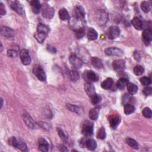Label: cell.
<instances>
[{
	"label": "cell",
	"mask_w": 152,
	"mask_h": 152,
	"mask_svg": "<svg viewBox=\"0 0 152 152\" xmlns=\"http://www.w3.org/2000/svg\"><path fill=\"white\" fill-rule=\"evenodd\" d=\"M8 142L9 145L15 147L21 151H27V146L26 144L20 140H17L15 137H11L9 138L8 140Z\"/></svg>",
	"instance_id": "6da1fadb"
},
{
	"label": "cell",
	"mask_w": 152,
	"mask_h": 152,
	"mask_svg": "<svg viewBox=\"0 0 152 152\" xmlns=\"http://www.w3.org/2000/svg\"><path fill=\"white\" fill-rule=\"evenodd\" d=\"M95 20L98 25L103 26L106 24L108 19L107 14L103 10H97L95 12Z\"/></svg>",
	"instance_id": "7a4b0ae2"
},
{
	"label": "cell",
	"mask_w": 152,
	"mask_h": 152,
	"mask_svg": "<svg viewBox=\"0 0 152 152\" xmlns=\"http://www.w3.org/2000/svg\"><path fill=\"white\" fill-rule=\"evenodd\" d=\"M42 15L43 17L47 19H52L55 14V10L49 4H43L42 6Z\"/></svg>",
	"instance_id": "3957f363"
},
{
	"label": "cell",
	"mask_w": 152,
	"mask_h": 152,
	"mask_svg": "<svg viewBox=\"0 0 152 152\" xmlns=\"http://www.w3.org/2000/svg\"><path fill=\"white\" fill-rule=\"evenodd\" d=\"M33 73L40 81H45L46 80V74L40 65H35L33 68Z\"/></svg>",
	"instance_id": "277c9868"
},
{
	"label": "cell",
	"mask_w": 152,
	"mask_h": 152,
	"mask_svg": "<svg viewBox=\"0 0 152 152\" xmlns=\"http://www.w3.org/2000/svg\"><path fill=\"white\" fill-rule=\"evenodd\" d=\"M94 124L90 121H86L82 126V134L85 136H91L93 133Z\"/></svg>",
	"instance_id": "5b68a950"
},
{
	"label": "cell",
	"mask_w": 152,
	"mask_h": 152,
	"mask_svg": "<svg viewBox=\"0 0 152 152\" xmlns=\"http://www.w3.org/2000/svg\"><path fill=\"white\" fill-rule=\"evenodd\" d=\"M20 57L21 61V62L24 65H28L30 64L31 59L29 53V52L27 49H23L20 52Z\"/></svg>",
	"instance_id": "8992f818"
},
{
	"label": "cell",
	"mask_w": 152,
	"mask_h": 152,
	"mask_svg": "<svg viewBox=\"0 0 152 152\" xmlns=\"http://www.w3.org/2000/svg\"><path fill=\"white\" fill-rule=\"evenodd\" d=\"M108 121L110 126L113 129H115L120 123L121 118L118 113H113L109 116Z\"/></svg>",
	"instance_id": "52a82bcc"
},
{
	"label": "cell",
	"mask_w": 152,
	"mask_h": 152,
	"mask_svg": "<svg viewBox=\"0 0 152 152\" xmlns=\"http://www.w3.org/2000/svg\"><path fill=\"white\" fill-rule=\"evenodd\" d=\"M104 53L108 56H121L124 55V52L119 48L116 47H110L104 49Z\"/></svg>",
	"instance_id": "ba28073f"
},
{
	"label": "cell",
	"mask_w": 152,
	"mask_h": 152,
	"mask_svg": "<svg viewBox=\"0 0 152 152\" xmlns=\"http://www.w3.org/2000/svg\"><path fill=\"white\" fill-rule=\"evenodd\" d=\"M73 14H74V18L81 21H84L85 18L86 12L83 7L80 5H77L74 9Z\"/></svg>",
	"instance_id": "9c48e42d"
},
{
	"label": "cell",
	"mask_w": 152,
	"mask_h": 152,
	"mask_svg": "<svg viewBox=\"0 0 152 152\" xmlns=\"http://www.w3.org/2000/svg\"><path fill=\"white\" fill-rule=\"evenodd\" d=\"M120 34V29L118 26H112L107 31V36L109 39L113 40L117 38Z\"/></svg>",
	"instance_id": "30bf717a"
},
{
	"label": "cell",
	"mask_w": 152,
	"mask_h": 152,
	"mask_svg": "<svg viewBox=\"0 0 152 152\" xmlns=\"http://www.w3.org/2000/svg\"><path fill=\"white\" fill-rule=\"evenodd\" d=\"M69 61L72 66L76 69L80 68L83 65L82 60L77 56L75 54H72L69 57Z\"/></svg>",
	"instance_id": "8fae6325"
},
{
	"label": "cell",
	"mask_w": 152,
	"mask_h": 152,
	"mask_svg": "<svg viewBox=\"0 0 152 152\" xmlns=\"http://www.w3.org/2000/svg\"><path fill=\"white\" fill-rule=\"evenodd\" d=\"M84 77L88 83L96 82L99 80V77L97 74L92 70H88L84 72Z\"/></svg>",
	"instance_id": "7c38bea8"
},
{
	"label": "cell",
	"mask_w": 152,
	"mask_h": 152,
	"mask_svg": "<svg viewBox=\"0 0 152 152\" xmlns=\"http://www.w3.org/2000/svg\"><path fill=\"white\" fill-rule=\"evenodd\" d=\"M10 5L11 8L15 11L19 15H23L24 13L23 8L20 4V2L18 1H10Z\"/></svg>",
	"instance_id": "4fadbf2b"
},
{
	"label": "cell",
	"mask_w": 152,
	"mask_h": 152,
	"mask_svg": "<svg viewBox=\"0 0 152 152\" xmlns=\"http://www.w3.org/2000/svg\"><path fill=\"white\" fill-rule=\"evenodd\" d=\"M142 39L146 45L150 44L152 40V31L151 28H148L144 30L142 34Z\"/></svg>",
	"instance_id": "5bb4252c"
},
{
	"label": "cell",
	"mask_w": 152,
	"mask_h": 152,
	"mask_svg": "<svg viewBox=\"0 0 152 152\" xmlns=\"http://www.w3.org/2000/svg\"><path fill=\"white\" fill-rule=\"evenodd\" d=\"M125 61L124 59H116L112 62L113 69L116 71H123L125 68Z\"/></svg>",
	"instance_id": "9a60e30c"
},
{
	"label": "cell",
	"mask_w": 152,
	"mask_h": 152,
	"mask_svg": "<svg viewBox=\"0 0 152 152\" xmlns=\"http://www.w3.org/2000/svg\"><path fill=\"white\" fill-rule=\"evenodd\" d=\"M1 34L4 37L7 39L13 38L14 37V31L11 28L8 27L2 26L1 28Z\"/></svg>",
	"instance_id": "2e32d148"
},
{
	"label": "cell",
	"mask_w": 152,
	"mask_h": 152,
	"mask_svg": "<svg viewBox=\"0 0 152 152\" xmlns=\"http://www.w3.org/2000/svg\"><path fill=\"white\" fill-rule=\"evenodd\" d=\"M100 109V106H96L94 107L91 109L88 112V117L90 118V119L93 121H96L99 117Z\"/></svg>",
	"instance_id": "e0dca14e"
},
{
	"label": "cell",
	"mask_w": 152,
	"mask_h": 152,
	"mask_svg": "<svg viewBox=\"0 0 152 152\" xmlns=\"http://www.w3.org/2000/svg\"><path fill=\"white\" fill-rule=\"evenodd\" d=\"M84 21H81L80 20H78L74 17H73L72 19L71 18V20H69V24L71 27V28H72L73 30H76L79 28L83 27V26H82V23Z\"/></svg>",
	"instance_id": "ac0fdd59"
},
{
	"label": "cell",
	"mask_w": 152,
	"mask_h": 152,
	"mask_svg": "<svg viewBox=\"0 0 152 152\" xmlns=\"http://www.w3.org/2000/svg\"><path fill=\"white\" fill-rule=\"evenodd\" d=\"M30 3L32 11L34 14L39 13L42 10V6L40 1L38 0H33L30 1Z\"/></svg>",
	"instance_id": "d6986e66"
},
{
	"label": "cell",
	"mask_w": 152,
	"mask_h": 152,
	"mask_svg": "<svg viewBox=\"0 0 152 152\" xmlns=\"http://www.w3.org/2000/svg\"><path fill=\"white\" fill-rule=\"evenodd\" d=\"M38 145L39 150L43 152H47L49 150L48 142L44 138H40L38 140Z\"/></svg>",
	"instance_id": "ffe728a7"
},
{
	"label": "cell",
	"mask_w": 152,
	"mask_h": 152,
	"mask_svg": "<svg viewBox=\"0 0 152 152\" xmlns=\"http://www.w3.org/2000/svg\"><path fill=\"white\" fill-rule=\"evenodd\" d=\"M84 89L87 95L90 97H91L93 95L96 93L95 91V87L91 83L87 82L84 85Z\"/></svg>",
	"instance_id": "44dd1931"
},
{
	"label": "cell",
	"mask_w": 152,
	"mask_h": 152,
	"mask_svg": "<svg viewBox=\"0 0 152 152\" xmlns=\"http://www.w3.org/2000/svg\"><path fill=\"white\" fill-rule=\"evenodd\" d=\"M131 24L137 30H141L143 27V23L141 19L137 17H135L131 20Z\"/></svg>",
	"instance_id": "7402d4cb"
},
{
	"label": "cell",
	"mask_w": 152,
	"mask_h": 152,
	"mask_svg": "<svg viewBox=\"0 0 152 152\" xmlns=\"http://www.w3.org/2000/svg\"><path fill=\"white\" fill-rule=\"evenodd\" d=\"M24 122L26 123V124L27 125V126L31 128V129H33L35 126V122L33 120V119L28 114H25L24 115Z\"/></svg>",
	"instance_id": "603a6c76"
},
{
	"label": "cell",
	"mask_w": 152,
	"mask_h": 152,
	"mask_svg": "<svg viewBox=\"0 0 152 152\" xmlns=\"http://www.w3.org/2000/svg\"><path fill=\"white\" fill-rule=\"evenodd\" d=\"M113 84V81L112 78L108 77L102 81V83H101V87L104 90H109L112 87Z\"/></svg>",
	"instance_id": "cb8c5ba5"
},
{
	"label": "cell",
	"mask_w": 152,
	"mask_h": 152,
	"mask_svg": "<svg viewBox=\"0 0 152 152\" xmlns=\"http://www.w3.org/2000/svg\"><path fill=\"white\" fill-rule=\"evenodd\" d=\"M66 107L68 109V110H69V111L76 113L77 114H80V113L81 114L83 112V109H81V107H79V106L74 105V104L68 103V104H66Z\"/></svg>",
	"instance_id": "d4e9b609"
},
{
	"label": "cell",
	"mask_w": 152,
	"mask_h": 152,
	"mask_svg": "<svg viewBox=\"0 0 152 152\" xmlns=\"http://www.w3.org/2000/svg\"><path fill=\"white\" fill-rule=\"evenodd\" d=\"M19 52V48L17 46H14L11 47L7 50V55L11 58L16 57Z\"/></svg>",
	"instance_id": "484cf974"
},
{
	"label": "cell",
	"mask_w": 152,
	"mask_h": 152,
	"mask_svg": "<svg viewBox=\"0 0 152 152\" xmlns=\"http://www.w3.org/2000/svg\"><path fill=\"white\" fill-rule=\"evenodd\" d=\"M98 37V33L97 31L92 27L88 28L87 31V38L90 40H94Z\"/></svg>",
	"instance_id": "4316f807"
},
{
	"label": "cell",
	"mask_w": 152,
	"mask_h": 152,
	"mask_svg": "<svg viewBox=\"0 0 152 152\" xmlns=\"http://www.w3.org/2000/svg\"><path fill=\"white\" fill-rule=\"evenodd\" d=\"M91 63L96 69H100L103 67L102 61L97 57H92L91 59Z\"/></svg>",
	"instance_id": "83f0119b"
},
{
	"label": "cell",
	"mask_w": 152,
	"mask_h": 152,
	"mask_svg": "<svg viewBox=\"0 0 152 152\" xmlns=\"http://www.w3.org/2000/svg\"><path fill=\"white\" fill-rule=\"evenodd\" d=\"M85 145L89 150H94L97 147V143L94 140L90 138L86 141Z\"/></svg>",
	"instance_id": "f1b7e54d"
},
{
	"label": "cell",
	"mask_w": 152,
	"mask_h": 152,
	"mask_svg": "<svg viewBox=\"0 0 152 152\" xmlns=\"http://www.w3.org/2000/svg\"><path fill=\"white\" fill-rule=\"evenodd\" d=\"M128 83L129 82H128V78L125 77H121L117 81L116 86L119 89L122 90L126 86Z\"/></svg>",
	"instance_id": "f546056e"
},
{
	"label": "cell",
	"mask_w": 152,
	"mask_h": 152,
	"mask_svg": "<svg viewBox=\"0 0 152 152\" xmlns=\"http://www.w3.org/2000/svg\"><path fill=\"white\" fill-rule=\"evenodd\" d=\"M47 36H48V34H46V33L39 32V31H37L34 34V38L40 43H42L44 42V40H45Z\"/></svg>",
	"instance_id": "4dcf8cb0"
},
{
	"label": "cell",
	"mask_w": 152,
	"mask_h": 152,
	"mask_svg": "<svg viewBox=\"0 0 152 152\" xmlns=\"http://www.w3.org/2000/svg\"><path fill=\"white\" fill-rule=\"evenodd\" d=\"M126 87L128 93L131 95L135 94L138 91V87L134 83H128L126 85Z\"/></svg>",
	"instance_id": "1f68e13d"
},
{
	"label": "cell",
	"mask_w": 152,
	"mask_h": 152,
	"mask_svg": "<svg viewBox=\"0 0 152 152\" xmlns=\"http://www.w3.org/2000/svg\"><path fill=\"white\" fill-rule=\"evenodd\" d=\"M59 16L61 18V20L65 21L70 19L69 14L68 12V11L65 8H61L59 11Z\"/></svg>",
	"instance_id": "d6a6232c"
},
{
	"label": "cell",
	"mask_w": 152,
	"mask_h": 152,
	"mask_svg": "<svg viewBox=\"0 0 152 152\" xmlns=\"http://www.w3.org/2000/svg\"><path fill=\"white\" fill-rule=\"evenodd\" d=\"M125 141H126V143L129 145L130 147H131L132 148H134V149H138L139 148V145H138V142L133 138H131L130 137H128L126 138L125 140Z\"/></svg>",
	"instance_id": "836d02e7"
},
{
	"label": "cell",
	"mask_w": 152,
	"mask_h": 152,
	"mask_svg": "<svg viewBox=\"0 0 152 152\" xmlns=\"http://www.w3.org/2000/svg\"><path fill=\"white\" fill-rule=\"evenodd\" d=\"M135 110V107L130 103H126L124 105V112L126 115H130Z\"/></svg>",
	"instance_id": "e575fe53"
},
{
	"label": "cell",
	"mask_w": 152,
	"mask_h": 152,
	"mask_svg": "<svg viewBox=\"0 0 152 152\" xmlns=\"http://www.w3.org/2000/svg\"><path fill=\"white\" fill-rule=\"evenodd\" d=\"M97 138L100 140H104L106 137V132L103 126H102L100 128V129L98 130L97 133Z\"/></svg>",
	"instance_id": "d590c367"
},
{
	"label": "cell",
	"mask_w": 152,
	"mask_h": 152,
	"mask_svg": "<svg viewBox=\"0 0 152 152\" xmlns=\"http://www.w3.org/2000/svg\"><path fill=\"white\" fill-rule=\"evenodd\" d=\"M68 77L69 79L72 81H77L80 77L79 74L76 71H71L68 72Z\"/></svg>",
	"instance_id": "8d00e7d4"
},
{
	"label": "cell",
	"mask_w": 152,
	"mask_h": 152,
	"mask_svg": "<svg viewBox=\"0 0 152 152\" xmlns=\"http://www.w3.org/2000/svg\"><path fill=\"white\" fill-rule=\"evenodd\" d=\"M37 31L42 32V33L48 34V33L49 31V28L46 25L40 23L37 27Z\"/></svg>",
	"instance_id": "74e56055"
},
{
	"label": "cell",
	"mask_w": 152,
	"mask_h": 152,
	"mask_svg": "<svg viewBox=\"0 0 152 152\" xmlns=\"http://www.w3.org/2000/svg\"><path fill=\"white\" fill-rule=\"evenodd\" d=\"M134 72L137 76L141 75L144 72V68L142 66L137 65L134 68Z\"/></svg>",
	"instance_id": "f35d334b"
},
{
	"label": "cell",
	"mask_w": 152,
	"mask_h": 152,
	"mask_svg": "<svg viewBox=\"0 0 152 152\" xmlns=\"http://www.w3.org/2000/svg\"><path fill=\"white\" fill-rule=\"evenodd\" d=\"M141 10L145 13H147L150 10V4L148 1H142L141 4Z\"/></svg>",
	"instance_id": "ab89813d"
},
{
	"label": "cell",
	"mask_w": 152,
	"mask_h": 152,
	"mask_svg": "<svg viewBox=\"0 0 152 152\" xmlns=\"http://www.w3.org/2000/svg\"><path fill=\"white\" fill-rule=\"evenodd\" d=\"M85 32H86V30H85V28H84V27H81V28H78L77 30H75V37H76L77 39L82 38V37L84 36Z\"/></svg>",
	"instance_id": "60d3db41"
},
{
	"label": "cell",
	"mask_w": 152,
	"mask_h": 152,
	"mask_svg": "<svg viewBox=\"0 0 152 152\" xmlns=\"http://www.w3.org/2000/svg\"><path fill=\"white\" fill-rule=\"evenodd\" d=\"M91 103L93 104H98L100 102H101V100H102V97L100 95L97 94V93L94 94V95H93L91 97Z\"/></svg>",
	"instance_id": "b9f144b4"
},
{
	"label": "cell",
	"mask_w": 152,
	"mask_h": 152,
	"mask_svg": "<svg viewBox=\"0 0 152 152\" xmlns=\"http://www.w3.org/2000/svg\"><path fill=\"white\" fill-rule=\"evenodd\" d=\"M142 115L146 118H151L152 116L151 110L149 107H145L142 111Z\"/></svg>",
	"instance_id": "7bdbcfd3"
},
{
	"label": "cell",
	"mask_w": 152,
	"mask_h": 152,
	"mask_svg": "<svg viewBox=\"0 0 152 152\" xmlns=\"http://www.w3.org/2000/svg\"><path fill=\"white\" fill-rule=\"evenodd\" d=\"M140 83L145 86H149L151 83V80L148 77H142L141 78H140Z\"/></svg>",
	"instance_id": "ee69618b"
},
{
	"label": "cell",
	"mask_w": 152,
	"mask_h": 152,
	"mask_svg": "<svg viewBox=\"0 0 152 152\" xmlns=\"http://www.w3.org/2000/svg\"><path fill=\"white\" fill-rule=\"evenodd\" d=\"M58 132V135H59V137L61 138V139L64 141H66L68 140V137L66 135V134L64 133V132L63 131V130L62 129H61L60 128H58L57 129Z\"/></svg>",
	"instance_id": "f6af8a7d"
},
{
	"label": "cell",
	"mask_w": 152,
	"mask_h": 152,
	"mask_svg": "<svg viewBox=\"0 0 152 152\" xmlns=\"http://www.w3.org/2000/svg\"><path fill=\"white\" fill-rule=\"evenodd\" d=\"M151 92H152V88L151 87H149V86H147L142 90L143 94L146 96H150L151 94Z\"/></svg>",
	"instance_id": "bcb514c9"
},
{
	"label": "cell",
	"mask_w": 152,
	"mask_h": 152,
	"mask_svg": "<svg viewBox=\"0 0 152 152\" xmlns=\"http://www.w3.org/2000/svg\"><path fill=\"white\" fill-rule=\"evenodd\" d=\"M46 49L48 51H49L51 53H56V49L53 46H52L51 45H47L46 46Z\"/></svg>",
	"instance_id": "7dc6e473"
},
{
	"label": "cell",
	"mask_w": 152,
	"mask_h": 152,
	"mask_svg": "<svg viewBox=\"0 0 152 152\" xmlns=\"http://www.w3.org/2000/svg\"><path fill=\"white\" fill-rule=\"evenodd\" d=\"M0 13H1V15H4L6 14V10H5V6L4 5V4L1 2L0 3Z\"/></svg>",
	"instance_id": "c3c4849f"
},
{
	"label": "cell",
	"mask_w": 152,
	"mask_h": 152,
	"mask_svg": "<svg viewBox=\"0 0 152 152\" xmlns=\"http://www.w3.org/2000/svg\"><path fill=\"white\" fill-rule=\"evenodd\" d=\"M40 126H42L43 128L44 129H48L49 128H50V126H49V124H48L47 123H45V122H40L39 124Z\"/></svg>",
	"instance_id": "681fc988"
},
{
	"label": "cell",
	"mask_w": 152,
	"mask_h": 152,
	"mask_svg": "<svg viewBox=\"0 0 152 152\" xmlns=\"http://www.w3.org/2000/svg\"><path fill=\"white\" fill-rule=\"evenodd\" d=\"M58 148L60 151H68V150L66 148V147L65 146H64V145L62 144H60L59 145V147H58Z\"/></svg>",
	"instance_id": "f907efd6"
},
{
	"label": "cell",
	"mask_w": 152,
	"mask_h": 152,
	"mask_svg": "<svg viewBox=\"0 0 152 152\" xmlns=\"http://www.w3.org/2000/svg\"><path fill=\"white\" fill-rule=\"evenodd\" d=\"M3 106V99L1 97V108H2Z\"/></svg>",
	"instance_id": "816d5d0a"
},
{
	"label": "cell",
	"mask_w": 152,
	"mask_h": 152,
	"mask_svg": "<svg viewBox=\"0 0 152 152\" xmlns=\"http://www.w3.org/2000/svg\"><path fill=\"white\" fill-rule=\"evenodd\" d=\"M2 43H1V52H2Z\"/></svg>",
	"instance_id": "f5cc1de1"
}]
</instances>
